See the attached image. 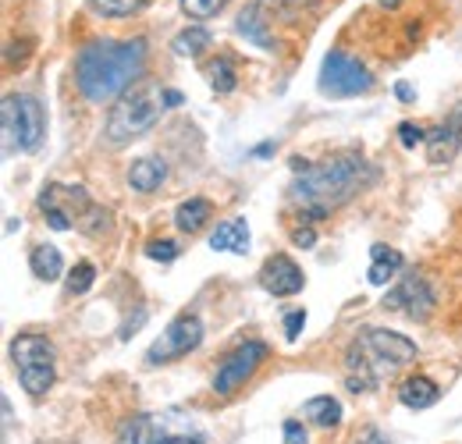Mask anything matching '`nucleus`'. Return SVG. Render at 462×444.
Returning a JSON list of instances; mask_svg holds the SVG:
<instances>
[{"mask_svg": "<svg viewBox=\"0 0 462 444\" xmlns=\"http://www.w3.org/2000/svg\"><path fill=\"white\" fill-rule=\"evenodd\" d=\"M299 4H310V0H253L249 11H253L260 22H271L278 11H289V7H299Z\"/></svg>", "mask_w": 462, "mask_h": 444, "instance_id": "bb28decb", "label": "nucleus"}, {"mask_svg": "<svg viewBox=\"0 0 462 444\" xmlns=\"http://www.w3.org/2000/svg\"><path fill=\"white\" fill-rule=\"evenodd\" d=\"M285 444H310L306 427H302L299 420H289V423H285Z\"/></svg>", "mask_w": 462, "mask_h": 444, "instance_id": "2f4dec72", "label": "nucleus"}, {"mask_svg": "<svg viewBox=\"0 0 462 444\" xmlns=\"http://www.w3.org/2000/svg\"><path fill=\"white\" fill-rule=\"evenodd\" d=\"M291 167H295L291 199L302 207V214H310V221L331 217V210L348 203L374 178V171L366 167L363 157H335L324 164H310V161L295 157Z\"/></svg>", "mask_w": 462, "mask_h": 444, "instance_id": "f03ea898", "label": "nucleus"}, {"mask_svg": "<svg viewBox=\"0 0 462 444\" xmlns=\"http://www.w3.org/2000/svg\"><path fill=\"white\" fill-rule=\"evenodd\" d=\"M225 4H228V0H181V11H185L189 18H196V22H207V18H214L217 11H225Z\"/></svg>", "mask_w": 462, "mask_h": 444, "instance_id": "393cba45", "label": "nucleus"}, {"mask_svg": "<svg viewBox=\"0 0 462 444\" xmlns=\"http://www.w3.org/2000/svg\"><path fill=\"white\" fill-rule=\"evenodd\" d=\"M462 146V107H456V114L438 125L434 132H427V157L430 164H448Z\"/></svg>", "mask_w": 462, "mask_h": 444, "instance_id": "4468645a", "label": "nucleus"}, {"mask_svg": "<svg viewBox=\"0 0 462 444\" xmlns=\"http://www.w3.org/2000/svg\"><path fill=\"white\" fill-rule=\"evenodd\" d=\"M146 68V40H93L75 57V86L89 104H111Z\"/></svg>", "mask_w": 462, "mask_h": 444, "instance_id": "f257e3e1", "label": "nucleus"}, {"mask_svg": "<svg viewBox=\"0 0 462 444\" xmlns=\"http://www.w3.org/2000/svg\"><path fill=\"white\" fill-rule=\"evenodd\" d=\"M164 93L168 89H161L157 82H143V86L128 89L115 107H111V114H107V139L115 146H121V143H132L143 132H150L161 121L164 107H168L164 104Z\"/></svg>", "mask_w": 462, "mask_h": 444, "instance_id": "20e7f679", "label": "nucleus"}, {"mask_svg": "<svg viewBox=\"0 0 462 444\" xmlns=\"http://www.w3.org/2000/svg\"><path fill=\"white\" fill-rule=\"evenodd\" d=\"M381 4H388V7H395V4H399V0H381Z\"/></svg>", "mask_w": 462, "mask_h": 444, "instance_id": "e433bc0d", "label": "nucleus"}, {"mask_svg": "<svg viewBox=\"0 0 462 444\" xmlns=\"http://www.w3.org/2000/svg\"><path fill=\"white\" fill-rule=\"evenodd\" d=\"M11 363L18 370L22 388L32 398L47 394L54 384V366H58V348L47 334H18L11 341Z\"/></svg>", "mask_w": 462, "mask_h": 444, "instance_id": "39448f33", "label": "nucleus"}, {"mask_svg": "<svg viewBox=\"0 0 462 444\" xmlns=\"http://www.w3.org/2000/svg\"><path fill=\"white\" fill-rule=\"evenodd\" d=\"M320 93L324 97H335V100H346V97H359V93H370L374 89V75L352 60L342 51H331L320 64Z\"/></svg>", "mask_w": 462, "mask_h": 444, "instance_id": "0eeeda50", "label": "nucleus"}, {"mask_svg": "<svg viewBox=\"0 0 462 444\" xmlns=\"http://www.w3.org/2000/svg\"><path fill=\"white\" fill-rule=\"evenodd\" d=\"M214 217V203L210 199H203V196H196V199H185L178 210H174V224H178V231H199L203 224Z\"/></svg>", "mask_w": 462, "mask_h": 444, "instance_id": "aec40b11", "label": "nucleus"}, {"mask_svg": "<svg viewBox=\"0 0 462 444\" xmlns=\"http://www.w3.org/2000/svg\"><path fill=\"white\" fill-rule=\"evenodd\" d=\"M302 416H306L310 423L331 430V427L342 423V405H338V398H331V394H317V398H310V402L302 405Z\"/></svg>", "mask_w": 462, "mask_h": 444, "instance_id": "6ab92c4d", "label": "nucleus"}, {"mask_svg": "<svg viewBox=\"0 0 462 444\" xmlns=\"http://www.w3.org/2000/svg\"><path fill=\"white\" fill-rule=\"evenodd\" d=\"M416 359V345L405 334L384 331V328H363L359 338L346 348V370L348 377L363 381L374 391L384 377L402 370Z\"/></svg>", "mask_w": 462, "mask_h": 444, "instance_id": "7ed1b4c3", "label": "nucleus"}, {"mask_svg": "<svg viewBox=\"0 0 462 444\" xmlns=\"http://www.w3.org/2000/svg\"><path fill=\"white\" fill-rule=\"evenodd\" d=\"M302 328H306V310H291L289 317H285V338L295 341L302 334Z\"/></svg>", "mask_w": 462, "mask_h": 444, "instance_id": "7c9ffc66", "label": "nucleus"}, {"mask_svg": "<svg viewBox=\"0 0 462 444\" xmlns=\"http://www.w3.org/2000/svg\"><path fill=\"white\" fill-rule=\"evenodd\" d=\"M93 281H97V267H93L89 260H79V264L71 267L68 281H64V291H68V295H82V291L93 288Z\"/></svg>", "mask_w": 462, "mask_h": 444, "instance_id": "b1692460", "label": "nucleus"}, {"mask_svg": "<svg viewBox=\"0 0 462 444\" xmlns=\"http://www.w3.org/2000/svg\"><path fill=\"white\" fill-rule=\"evenodd\" d=\"M210 43H214V36H210L203 25H192V29H185V32H178V36H174V54L199 57Z\"/></svg>", "mask_w": 462, "mask_h": 444, "instance_id": "4be33fe9", "label": "nucleus"}, {"mask_svg": "<svg viewBox=\"0 0 462 444\" xmlns=\"http://www.w3.org/2000/svg\"><path fill=\"white\" fill-rule=\"evenodd\" d=\"M395 93H399V97H402V100H412V89H409V86H405V82H399V86H395Z\"/></svg>", "mask_w": 462, "mask_h": 444, "instance_id": "c9c22d12", "label": "nucleus"}, {"mask_svg": "<svg viewBox=\"0 0 462 444\" xmlns=\"http://www.w3.org/2000/svg\"><path fill=\"white\" fill-rule=\"evenodd\" d=\"M438 306V295L434 288L427 284L423 274H405L384 299V310H395V313H405L409 320H427Z\"/></svg>", "mask_w": 462, "mask_h": 444, "instance_id": "9b49d317", "label": "nucleus"}, {"mask_svg": "<svg viewBox=\"0 0 462 444\" xmlns=\"http://www.w3.org/2000/svg\"><path fill=\"white\" fill-rule=\"evenodd\" d=\"M79 227H82L86 235H104V231L111 227V214H107L104 207H97V203H93V207L86 210V217L79 221Z\"/></svg>", "mask_w": 462, "mask_h": 444, "instance_id": "cd10ccee", "label": "nucleus"}, {"mask_svg": "<svg viewBox=\"0 0 462 444\" xmlns=\"http://www.w3.org/2000/svg\"><path fill=\"white\" fill-rule=\"evenodd\" d=\"M207 79H210V86H214V93H231L235 86H238V75H235V60L231 57H217V60H210L207 64Z\"/></svg>", "mask_w": 462, "mask_h": 444, "instance_id": "5701e85b", "label": "nucleus"}, {"mask_svg": "<svg viewBox=\"0 0 462 444\" xmlns=\"http://www.w3.org/2000/svg\"><path fill=\"white\" fill-rule=\"evenodd\" d=\"M104 18H125V14H132V11H139L146 0H89Z\"/></svg>", "mask_w": 462, "mask_h": 444, "instance_id": "a878e982", "label": "nucleus"}, {"mask_svg": "<svg viewBox=\"0 0 462 444\" xmlns=\"http://www.w3.org/2000/svg\"><path fill=\"white\" fill-rule=\"evenodd\" d=\"M89 207L93 203H89L82 185H47V192L40 196V210L47 214L51 227H58V231H71L86 217Z\"/></svg>", "mask_w": 462, "mask_h": 444, "instance_id": "1a4fd4ad", "label": "nucleus"}, {"mask_svg": "<svg viewBox=\"0 0 462 444\" xmlns=\"http://www.w3.org/2000/svg\"><path fill=\"white\" fill-rule=\"evenodd\" d=\"M441 398V388L430 377H405L399 384V402L405 409H430Z\"/></svg>", "mask_w": 462, "mask_h": 444, "instance_id": "dca6fc26", "label": "nucleus"}, {"mask_svg": "<svg viewBox=\"0 0 462 444\" xmlns=\"http://www.w3.org/2000/svg\"><path fill=\"white\" fill-rule=\"evenodd\" d=\"M352 444H388V438H384L377 427H363V430L352 438Z\"/></svg>", "mask_w": 462, "mask_h": 444, "instance_id": "473e14b6", "label": "nucleus"}, {"mask_svg": "<svg viewBox=\"0 0 462 444\" xmlns=\"http://www.w3.org/2000/svg\"><path fill=\"white\" fill-rule=\"evenodd\" d=\"M291 238H295V245H302V249H310V245L317 242V235H313V227H306V231H295Z\"/></svg>", "mask_w": 462, "mask_h": 444, "instance_id": "72a5a7b5", "label": "nucleus"}, {"mask_svg": "<svg viewBox=\"0 0 462 444\" xmlns=\"http://www.w3.org/2000/svg\"><path fill=\"white\" fill-rule=\"evenodd\" d=\"M164 104H168V107H181V93L168 89V93H164Z\"/></svg>", "mask_w": 462, "mask_h": 444, "instance_id": "f704fd0d", "label": "nucleus"}, {"mask_svg": "<svg viewBox=\"0 0 462 444\" xmlns=\"http://www.w3.org/2000/svg\"><path fill=\"white\" fill-rule=\"evenodd\" d=\"M29 267L40 281H58L64 274V256H60L54 245H36L29 253Z\"/></svg>", "mask_w": 462, "mask_h": 444, "instance_id": "412c9836", "label": "nucleus"}, {"mask_svg": "<svg viewBox=\"0 0 462 444\" xmlns=\"http://www.w3.org/2000/svg\"><path fill=\"white\" fill-rule=\"evenodd\" d=\"M210 249L245 256L249 253V224H245V217H228V221L217 224L214 235H210Z\"/></svg>", "mask_w": 462, "mask_h": 444, "instance_id": "2eb2a0df", "label": "nucleus"}, {"mask_svg": "<svg viewBox=\"0 0 462 444\" xmlns=\"http://www.w3.org/2000/svg\"><path fill=\"white\" fill-rule=\"evenodd\" d=\"M164 178H168V164L157 161V157H143V161H135L132 171H128V185L135 192H157Z\"/></svg>", "mask_w": 462, "mask_h": 444, "instance_id": "a211bd4d", "label": "nucleus"}, {"mask_svg": "<svg viewBox=\"0 0 462 444\" xmlns=\"http://www.w3.org/2000/svg\"><path fill=\"white\" fill-rule=\"evenodd\" d=\"M199 341H203V320L192 317V313H181V317H174L171 324H168V331H161V338L150 345L146 363L150 366H161V363L181 359L192 348H199Z\"/></svg>", "mask_w": 462, "mask_h": 444, "instance_id": "6e6552de", "label": "nucleus"}, {"mask_svg": "<svg viewBox=\"0 0 462 444\" xmlns=\"http://www.w3.org/2000/svg\"><path fill=\"white\" fill-rule=\"evenodd\" d=\"M402 253L399 249H388V245H374L370 249V271H366V281L370 284H388L402 271Z\"/></svg>", "mask_w": 462, "mask_h": 444, "instance_id": "f3484780", "label": "nucleus"}, {"mask_svg": "<svg viewBox=\"0 0 462 444\" xmlns=\"http://www.w3.org/2000/svg\"><path fill=\"white\" fill-rule=\"evenodd\" d=\"M0 121H4V150L14 153V150H40L43 143V132H47V114L43 104L36 97H18L11 93L0 107Z\"/></svg>", "mask_w": 462, "mask_h": 444, "instance_id": "423d86ee", "label": "nucleus"}, {"mask_svg": "<svg viewBox=\"0 0 462 444\" xmlns=\"http://www.w3.org/2000/svg\"><path fill=\"white\" fill-rule=\"evenodd\" d=\"M263 359H267V345H263V341H245V345H238L228 359L221 363V370L214 374V394L228 398V394H235L238 388H245V381L260 370Z\"/></svg>", "mask_w": 462, "mask_h": 444, "instance_id": "9d476101", "label": "nucleus"}, {"mask_svg": "<svg viewBox=\"0 0 462 444\" xmlns=\"http://www.w3.org/2000/svg\"><path fill=\"white\" fill-rule=\"evenodd\" d=\"M260 284L271 291V295H278V299H289L295 291H302V271H299V264L285 256V253H274V256H267V264L260 267Z\"/></svg>", "mask_w": 462, "mask_h": 444, "instance_id": "ddd939ff", "label": "nucleus"}, {"mask_svg": "<svg viewBox=\"0 0 462 444\" xmlns=\"http://www.w3.org/2000/svg\"><path fill=\"white\" fill-rule=\"evenodd\" d=\"M399 143H402L405 150H412V146L427 143V132H423L420 125H412V121H402V125H399Z\"/></svg>", "mask_w": 462, "mask_h": 444, "instance_id": "c756f323", "label": "nucleus"}, {"mask_svg": "<svg viewBox=\"0 0 462 444\" xmlns=\"http://www.w3.org/2000/svg\"><path fill=\"white\" fill-rule=\"evenodd\" d=\"M146 256H150V260H161V264H171L174 256H178V245H174L171 238H153V242L146 245Z\"/></svg>", "mask_w": 462, "mask_h": 444, "instance_id": "c85d7f7f", "label": "nucleus"}, {"mask_svg": "<svg viewBox=\"0 0 462 444\" xmlns=\"http://www.w3.org/2000/svg\"><path fill=\"white\" fill-rule=\"evenodd\" d=\"M117 444H207L203 434H174L171 427L157 423L153 416H132L121 427Z\"/></svg>", "mask_w": 462, "mask_h": 444, "instance_id": "f8f14e48", "label": "nucleus"}]
</instances>
